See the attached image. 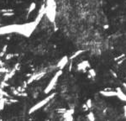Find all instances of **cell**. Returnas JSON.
<instances>
[{
  "mask_svg": "<svg viewBox=\"0 0 126 121\" xmlns=\"http://www.w3.org/2000/svg\"><path fill=\"white\" fill-rule=\"evenodd\" d=\"M124 109H125V117H126V106H125V108H124Z\"/></svg>",
  "mask_w": 126,
  "mask_h": 121,
  "instance_id": "cell-28",
  "label": "cell"
},
{
  "mask_svg": "<svg viewBox=\"0 0 126 121\" xmlns=\"http://www.w3.org/2000/svg\"><path fill=\"white\" fill-rule=\"evenodd\" d=\"M57 113H64L66 111V109H57Z\"/></svg>",
  "mask_w": 126,
  "mask_h": 121,
  "instance_id": "cell-27",
  "label": "cell"
},
{
  "mask_svg": "<svg viewBox=\"0 0 126 121\" xmlns=\"http://www.w3.org/2000/svg\"><path fill=\"white\" fill-rule=\"evenodd\" d=\"M45 75V71H41V72H38V73H35L34 75H32L31 77L29 78V80L27 81V83L30 84V83L33 82L34 81H39L41 77H43Z\"/></svg>",
  "mask_w": 126,
  "mask_h": 121,
  "instance_id": "cell-6",
  "label": "cell"
},
{
  "mask_svg": "<svg viewBox=\"0 0 126 121\" xmlns=\"http://www.w3.org/2000/svg\"><path fill=\"white\" fill-rule=\"evenodd\" d=\"M85 51V50H77V51H76L75 53H74L73 55H72V56H71V57L69 58L70 60H73V59H75L76 57H77V56H80V55L81 54H83V53Z\"/></svg>",
  "mask_w": 126,
  "mask_h": 121,
  "instance_id": "cell-14",
  "label": "cell"
},
{
  "mask_svg": "<svg viewBox=\"0 0 126 121\" xmlns=\"http://www.w3.org/2000/svg\"><path fill=\"white\" fill-rule=\"evenodd\" d=\"M18 24H9L6 26L0 27V35H6V34L16 33Z\"/></svg>",
  "mask_w": 126,
  "mask_h": 121,
  "instance_id": "cell-5",
  "label": "cell"
},
{
  "mask_svg": "<svg viewBox=\"0 0 126 121\" xmlns=\"http://www.w3.org/2000/svg\"><path fill=\"white\" fill-rule=\"evenodd\" d=\"M117 97L119 98V100H121V101L123 102H126V94L124 93V92L121 90V88H118L117 89Z\"/></svg>",
  "mask_w": 126,
  "mask_h": 121,
  "instance_id": "cell-12",
  "label": "cell"
},
{
  "mask_svg": "<svg viewBox=\"0 0 126 121\" xmlns=\"http://www.w3.org/2000/svg\"><path fill=\"white\" fill-rule=\"evenodd\" d=\"M0 72L1 73H7V72H9V71H8L7 69H5L4 67H1V68H0Z\"/></svg>",
  "mask_w": 126,
  "mask_h": 121,
  "instance_id": "cell-26",
  "label": "cell"
},
{
  "mask_svg": "<svg viewBox=\"0 0 126 121\" xmlns=\"http://www.w3.org/2000/svg\"><path fill=\"white\" fill-rule=\"evenodd\" d=\"M86 105L87 106V108H88V109H91V107H92V101H91V99L87 100V103H86Z\"/></svg>",
  "mask_w": 126,
  "mask_h": 121,
  "instance_id": "cell-24",
  "label": "cell"
},
{
  "mask_svg": "<svg viewBox=\"0 0 126 121\" xmlns=\"http://www.w3.org/2000/svg\"><path fill=\"white\" fill-rule=\"evenodd\" d=\"M3 16H13L14 15V12H9V13H3Z\"/></svg>",
  "mask_w": 126,
  "mask_h": 121,
  "instance_id": "cell-23",
  "label": "cell"
},
{
  "mask_svg": "<svg viewBox=\"0 0 126 121\" xmlns=\"http://www.w3.org/2000/svg\"><path fill=\"white\" fill-rule=\"evenodd\" d=\"M37 25L38 24H36L35 21L25 23V24H18L16 33L24 35L25 37H30L32 35V33L35 31Z\"/></svg>",
  "mask_w": 126,
  "mask_h": 121,
  "instance_id": "cell-1",
  "label": "cell"
},
{
  "mask_svg": "<svg viewBox=\"0 0 126 121\" xmlns=\"http://www.w3.org/2000/svg\"><path fill=\"white\" fill-rule=\"evenodd\" d=\"M0 12L1 13H9V12H14V9H1Z\"/></svg>",
  "mask_w": 126,
  "mask_h": 121,
  "instance_id": "cell-21",
  "label": "cell"
},
{
  "mask_svg": "<svg viewBox=\"0 0 126 121\" xmlns=\"http://www.w3.org/2000/svg\"><path fill=\"white\" fill-rule=\"evenodd\" d=\"M45 14V4H43V5H41V9H40V10H39V13H38L37 17L35 18V21L36 22V24H40V22H41V20H42V18H43V16Z\"/></svg>",
  "mask_w": 126,
  "mask_h": 121,
  "instance_id": "cell-7",
  "label": "cell"
},
{
  "mask_svg": "<svg viewBox=\"0 0 126 121\" xmlns=\"http://www.w3.org/2000/svg\"><path fill=\"white\" fill-rule=\"evenodd\" d=\"M15 72H16V67H14V69H13L11 71H9V72L5 73V76H4V77H3V81L7 82L8 80H9L10 78H12L13 76L15 74Z\"/></svg>",
  "mask_w": 126,
  "mask_h": 121,
  "instance_id": "cell-13",
  "label": "cell"
},
{
  "mask_svg": "<svg viewBox=\"0 0 126 121\" xmlns=\"http://www.w3.org/2000/svg\"><path fill=\"white\" fill-rule=\"evenodd\" d=\"M123 86H124V88H125V89H126V83L124 82V83H123Z\"/></svg>",
  "mask_w": 126,
  "mask_h": 121,
  "instance_id": "cell-29",
  "label": "cell"
},
{
  "mask_svg": "<svg viewBox=\"0 0 126 121\" xmlns=\"http://www.w3.org/2000/svg\"><path fill=\"white\" fill-rule=\"evenodd\" d=\"M101 95L104 97H117V91H100Z\"/></svg>",
  "mask_w": 126,
  "mask_h": 121,
  "instance_id": "cell-10",
  "label": "cell"
},
{
  "mask_svg": "<svg viewBox=\"0 0 126 121\" xmlns=\"http://www.w3.org/2000/svg\"><path fill=\"white\" fill-rule=\"evenodd\" d=\"M35 8H36V4H35V3H30V8H29V10H28V14H30V13L33 12V11L35 9Z\"/></svg>",
  "mask_w": 126,
  "mask_h": 121,
  "instance_id": "cell-15",
  "label": "cell"
},
{
  "mask_svg": "<svg viewBox=\"0 0 126 121\" xmlns=\"http://www.w3.org/2000/svg\"><path fill=\"white\" fill-rule=\"evenodd\" d=\"M73 113H74L73 109H68V110H66V112L64 113L63 117H64V119L66 120H73V118H72V114H73Z\"/></svg>",
  "mask_w": 126,
  "mask_h": 121,
  "instance_id": "cell-11",
  "label": "cell"
},
{
  "mask_svg": "<svg viewBox=\"0 0 126 121\" xmlns=\"http://www.w3.org/2000/svg\"><path fill=\"white\" fill-rule=\"evenodd\" d=\"M56 2L55 0H47L45 3V14L51 22H54L56 19Z\"/></svg>",
  "mask_w": 126,
  "mask_h": 121,
  "instance_id": "cell-2",
  "label": "cell"
},
{
  "mask_svg": "<svg viewBox=\"0 0 126 121\" xmlns=\"http://www.w3.org/2000/svg\"><path fill=\"white\" fill-rule=\"evenodd\" d=\"M0 94H1V95L5 96V97H7V98H10L11 97V96L9 95V94H8L6 92H4V91H3V90H1V89H0Z\"/></svg>",
  "mask_w": 126,
  "mask_h": 121,
  "instance_id": "cell-20",
  "label": "cell"
},
{
  "mask_svg": "<svg viewBox=\"0 0 126 121\" xmlns=\"http://www.w3.org/2000/svg\"><path fill=\"white\" fill-rule=\"evenodd\" d=\"M87 119H88L89 120H92V121L95 120V117H94V115H93V113L92 112L89 113L88 114H87Z\"/></svg>",
  "mask_w": 126,
  "mask_h": 121,
  "instance_id": "cell-18",
  "label": "cell"
},
{
  "mask_svg": "<svg viewBox=\"0 0 126 121\" xmlns=\"http://www.w3.org/2000/svg\"><path fill=\"white\" fill-rule=\"evenodd\" d=\"M5 102H6V98H2V99H0V111H1L2 109H3V107H4Z\"/></svg>",
  "mask_w": 126,
  "mask_h": 121,
  "instance_id": "cell-16",
  "label": "cell"
},
{
  "mask_svg": "<svg viewBox=\"0 0 126 121\" xmlns=\"http://www.w3.org/2000/svg\"><path fill=\"white\" fill-rule=\"evenodd\" d=\"M89 76H90L91 77H96V71H95V70L94 69H90L89 70Z\"/></svg>",
  "mask_w": 126,
  "mask_h": 121,
  "instance_id": "cell-17",
  "label": "cell"
},
{
  "mask_svg": "<svg viewBox=\"0 0 126 121\" xmlns=\"http://www.w3.org/2000/svg\"><path fill=\"white\" fill-rule=\"evenodd\" d=\"M0 59H1V56H0Z\"/></svg>",
  "mask_w": 126,
  "mask_h": 121,
  "instance_id": "cell-30",
  "label": "cell"
},
{
  "mask_svg": "<svg viewBox=\"0 0 126 121\" xmlns=\"http://www.w3.org/2000/svg\"><path fill=\"white\" fill-rule=\"evenodd\" d=\"M17 56V55L16 54H8L6 56V57H5V59L9 60V59H11V58L14 57V56Z\"/></svg>",
  "mask_w": 126,
  "mask_h": 121,
  "instance_id": "cell-22",
  "label": "cell"
},
{
  "mask_svg": "<svg viewBox=\"0 0 126 121\" xmlns=\"http://www.w3.org/2000/svg\"><path fill=\"white\" fill-rule=\"evenodd\" d=\"M7 48H8V45H4V47H3V50H2V52H1V54H0V56H3V55L5 54V53H6V50H7Z\"/></svg>",
  "mask_w": 126,
  "mask_h": 121,
  "instance_id": "cell-19",
  "label": "cell"
},
{
  "mask_svg": "<svg viewBox=\"0 0 126 121\" xmlns=\"http://www.w3.org/2000/svg\"><path fill=\"white\" fill-rule=\"evenodd\" d=\"M89 67H90L89 62L87 61V60H83V61L80 62V63L78 64L77 67V71H85V70Z\"/></svg>",
  "mask_w": 126,
  "mask_h": 121,
  "instance_id": "cell-9",
  "label": "cell"
},
{
  "mask_svg": "<svg viewBox=\"0 0 126 121\" xmlns=\"http://www.w3.org/2000/svg\"><path fill=\"white\" fill-rule=\"evenodd\" d=\"M55 96H56V93H55V92H52V93H51L50 95L47 96V97L45 98L42 99L41 101H40L39 103H37L36 104H35V105L33 106V107H31V109L29 110V113H33L34 112H35V111L39 110V109H41L42 107H44L45 105H46L47 103H48L49 102L55 97Z\"/></svg>",
  "mask_w": 126,
  "mask_h": 121,
  "instance_id": "cell-3",
  "label": "cell"
},
{
  "mask_svg": "<svg viewBox=\"0 0 126 121\" xmlns=\"http://www.w3.org/2000/svg\"><path fill=\"white\" fill-rule=\"evenodd\" d=\"M62 70H59V71H57L56 73H55L54 77L51 78V80L50 81V82L48 83V85H47V87L45 88V91H44V92L46 94L50 93V92H51V91L53 90V88H55V86H56V84L57 83V81H58L59 77L62 76Z\"/></svg>",
  "mask_w": 126,
  "mask_h": 121,
  "instance_id": "cell-4",
  "label": "cell"
},
{
  "mask_svg": "<svg viewBox=\"0 0 126 121\" xmlns=\"http://www.w3.org/2000/svg\"><path fill=\"white\" fill-rule=\"evenodd\" d=\"M0 25H1V24H0Z\"/></svg>",
  "mask_w": 126,
  "mask_h": 121,
  "instance_id": "cell-31",
  "label": "cell"
},
{
  "mask_svg": "<svg viewBox=\"0 0 126 121\" xmlns=\"http://www.w3.org/2000/svg\"><path fill=\"white\" fill-rule=\"evenodd\" d=\"M6 87H9V84H8V83H6V82H5V81L2 82V83H1V88H6Z\"/></svg>",
  "mask_w": 126,
  "mask_h": 121,
  "instance_id": "cell-25",
  "label": "cell"
},
{
  "mask_svg": "<svg viewBox=\"0 0 126 121\" xmlns=\"http://www.w3.org/2000/svg\"><path fill=\"white\" fill-rule=\"evenodd\" d=\"M68 60H69V57H68L67 56H63L62 59H61V60L58 61V63H57V65H56V67L58 68V69L62 70L63 68H64L66 65H67Z\"/></svg>",
  "mask_w": 126,
  "mask_h": 121,
  "instance_id": "cell-8",
  "label": "cell"
}]
</instances>
